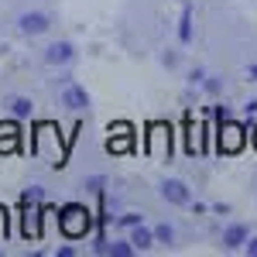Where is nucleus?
Returning <instances> with one entry per match:
<instances>
[{"instance_id": "obj_1", "label": "nucleus", "mask_w": 257, "mask_h": 257, "mask_svg": "<svg viewBox=\"0 0 257 257\" xmlns=\"http://www.w3.org/2000/svg\"><path fill=\"white\" fill-rule=\"evenodd\" d=\"M59 226L65 237L79 240L89 233V209L86 206H79V202H69V206H62L59 209Z\"/></svg>"}, {"instance_id": "obj_2", "label": "nucleus", "mask_w": 257, "mask_h": 257, "mask_svg": "<svg viewBox=\"0 0 257 257\" xmlns=\"http://www.w3.org/2000/svg\"><path fill=\"white\" fill-rule=\"evenodd\" d=\"M247 144V138H243V127H240L237 120H219L216 123V151L219 155H237L240 148Z\"/></svg>"}, {"instance_id": "obj_3", "label": "nucleus", "mask_w": 257, "mask_h": 257, "mask_svg": "<svg viewBox=\"0 0 257 257\" xmlns=\"http://www.w3.org/2000/svg\"><path fill=\"white\" fill-rule=\"evenodd\" d=\"M18 31L24 38L48 35V31H52V18H48L45 11H24V14H18Z\"/></svg>"}, {"instance_id": "obj_4", "label": "nucleus", "mask_w": 257, "mask_h": 257, "mask_svg": "<svg viewBox=\"0 0 257 257\" xmlns=\"http://www.w3.org/2000/svg\"><path fill=\"white\" fill-rule=\"evenodd\" d=\"M59 103L65 110H72V113H82V110H89V93H86V86L65 79L62 82V93H59Z\"/></svg>"}, {"instance_id": "obj_5", "label": "nucleus", "mask_w": 257, "mask_h": 257, "mask_svg": "<svg viewBox=\"0 0 257 257\" xmlns=\"http://www.w3.org/2000/svg\"><path fill=\"white\" fill-rule=\"evenodd\" d=\"M41 59L48 62L52 69L72 65V62H76V45H72V41H65V38H59V41H48V45H45V55H41Z\"/></svg>"}, {"instance_id": "obj_6", "label": "nucleus", "mask_w": 257, "mask_h": 257, "mask_svg": "<svg viewBox=\"0 0 257 257\" xmlns=\"http://www.w3.org/2000/svg\"><path fill=\"white\" fill-rule=\"evenodd\" d=\"M158 192L165 202H172V206H189L192 202V189H189V182H182V178H165L158 185Z\"/></svg>"}, {"instance_id": "obj_7", "label": "nucleus", "mask_w": 257, "mask_h": 257, "mask_svg": "<svg viewBox=\"0 0 257 257\" xmlns=\"http://www.w3.org/2000/svg\"><path fill=\"white\" fill-rule=\"evenodd\" d=\"M247 237H250V230L243 223H226L223 233H219V243H223V250H243Z\"/></svg>"}, {"instance_id": "obj_8", "label": "nucleus", "mask_w": 257, "mask_h": 257, "mask_svg": "<svg viewBox=\"0 0 257 257\" xmlns=\"http://www.w3.org/2000/svg\"><path fill=\"white\" fill-rule=\"evenodd\" d=\"M4 110H7L14 120H31V117H35V99H31V96H21V93L4 96Z\"/></svg>"}, {"instance_id": "obj_9", "label": "nucleus", "mask_w": 257, "mask_h": 257, "mask_svg": "<svg viewBox=\"0 0 257 257\" xmlns=\"http://www.w3.org/2000/svg\"><path fill=\"white\" fill-rule=\"evenodd\" d=\"M131 243L138 247V254L141 250H151V247H158V240H155V226H144V223H138V226H131Z\"/></svg>"}, {"instance_id": "obj_10", "label": "nucleus", "mask_w": 257, "mask_h": 257, "mask_svg": "<svg viewBox=\"0 0 257 257\" xmlns=\"http://www.w3.org/2000/svg\"><path fill=\"white\" fill-rule=\"evenodd\" d=\"M178 45H192V4L182 7V18H178Z\"/></svg>"}, {"instance_id": "obj_11", "label": "nucleus", "mask_w": 257, "mask_h": 257, "mask_svg": "<svg viewBox=\"0 0 257 257\" xmlns=\"http://www.w3.org/2000/svg\"><path fill=\"white\" fill-rule=\"evenodd\" d=\"M134 254H138V247L131 243V237L113 240V243H110V257H134Z\"/></svg>"}, {"instance_id": "obj_12", "label": "nucleus", "mask_w": 257, "mask_h": 257, "mask_svg": "<svg viewBox=\"0 0 257 257\" xmlns=\"http://www.w3.org/2000/svg\"><path fill=\"white\" fill-rule=\"evenodd\" d=\"M155 240L165 243V247H172V243H175V226H172V223H158V226H155Z\"/></svg>"}, {"instance_id": "obj_13", "label": "nucleus", "mask_w": 257, "mask_h": 257, "mask_svg": "<svg viewBox=\"0 0 257 257\" xmlns=\"http://www.w3.org/2000/svg\"><path fill=\"white\" fill-rule=\"evenodd\" d=\"M202 89H206L209 96H219V93H223V79H219V76H206V82H202Z\"/></svg>"}, {"instance_id": "obj_14", "label": "nucleus", "mask_w": 257, "mask_h": 257, "mask_svg": "<svg viewBox=\"0 0 257 257\" xmlns=\"http://www.w3.org/2000/svg\"><path fill=\"white\" fill-rule=\"evenodd\" d=\"M45 199V192H41V185H31L24 196H21V206H31V202H41Z\"/></svg>"}, {"instance_id": "obj_15", "label": "nucleus", "mask_w": 257, "mask_h": 257, "mask_svg": "<svg viewBox=\"0 0 257 257\" xmlns=\"http://www.w3.org/2000/svg\"><path fill=\"white\" fill-rule=\"evenodd\" d=\"M138 223H144L141 213H123V216H117V226H123V230H131V226H138Z\"/></svg>"}, {"instance_id": "obj_16", "label": "nucleus", "mask_w": 257, "mask_h": 257, "mask_svg": "<svg viewBox=\"0 0 257 257\" xmlns=\"http://www.w3.org/2000/svg\"><path fill=\"white\" fill-rule=\"evenodd\" d=\"M103 185H106V178H103V175H93V178H86V182H82V189H86V192H103Z\"/></svg>"}, {"instance_id": "obj_17", "label": "nucleus", "mask_w": 257, "mask_h": 257, "mask_svg": "<svg viewBox=\"0 0 257 257\" xmlns=\"http://www.w3.org/2000/svg\"><path fill=\"white\" fill-rule=\"evenodd\" d=\"M206 76H209V72H206V69H192V72H189V82H192V86H202V82H206Z\"/></svg>"}, {"instance_id": "obj_18", "label": "nucleus", "mask_w": 257, "mask_h": 257, "mask_svg": "<svg viewBox=\"0 0 257 257\" xmlns=\"http://www.w3.org/2000/svg\"><path fill=\"white\" fill-rule=\"evenodd\" d=\"M243 254H247V257H257V237H247V243H243Z\"/></svg>"}, {"instance_id": "obj_19", "label": "nucleus", "mask_w": 257, "mask_h": 257, "mask_svg": "<svg viewBox=\"0 0 257 257\" xmlns=\"http://www.w3.org/2000/svg\"><path fill=\"white\" fill-rule=\"evenodd\" d=\"M243 113H247V117H257V99H250V103H243Z\"/></svg>"}, {"instance_id": "obj_20", "label": "nucleus", "mask_w": 257, "mask_h": 257, "mask_svg": "<svg viewBox=\"0 0 257 257\" xmlns=\"http://www.w3.org/2000/svg\"><path fill=\"white\" fill-rule=\"evenodd\" d=\"M247 79L257 82V62H250V65H247Z\"/></svg>"}, {"instance_id": "obj_21", "label": "nucleus", "mask_w": 257, "mask_h": 257, "mask_svg": "<svg viewBox=\"0 0 257 257\" xmlns=\"http://www.w3.org/2000/svg\"><path fill=\"white\" fill-rule=\"evenodd\" d=\"M250 141H254V148H257V131H254V134H250Z\"/></svg>"}, {"instance_id": "obj_22", "label": "nucleus", "mask_w": 257, "mask_h": 257, "mask_svg": "<svg viewBox=\"0 0 257 257\" xmlns=\"http://www.w3.org/2000/svg\"><path fill=\"white\" fill-rule=\"evenodd\" d=\"M0 254H4V250H0Z\"/></svg>"}]
</instances>
